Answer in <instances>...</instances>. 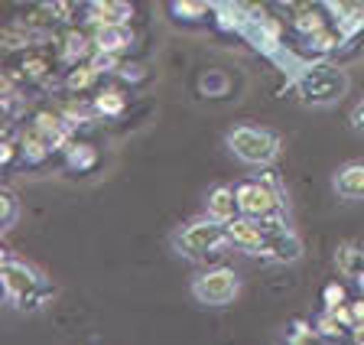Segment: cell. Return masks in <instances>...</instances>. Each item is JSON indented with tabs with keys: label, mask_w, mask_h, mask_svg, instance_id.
<instances>
[{
	"label": "cell",
	"mask_w": 364,
	"mask_h": 345,
	"mask_svg": "<svg viewBox=\"0 0 364 345\" xmlns=\"http://www.w3.org/2000/svg\"><path fill=\"white\" fill-rule=\"evenodd\" d=\"M91 53H95V39L85 36L82 30H72V33L65 36L62 55H65L68 65H75V62H82V59H91Z\"/></svg>",
	"instance_id": "4fadbf2b"
},
{
	"label": "cell",
	"mask_w": 364,
	"mask_h": 345,
	"mask_svg": "<svg viewBox=\"0 0 364 345\" xmlns=\"http://www.w3.org/2000/svg\"><path fill=\"white\" fill-rule=\"evenodd\" d=\"M283 4H296V0H283Z\"/></svg>",
	"instance_id": "836d02e7"
},
{
	"label": "cell",
	"mask_w": 364,
	"mask_h": 345,
	"mask_svg": "<svg viewBox=\"0 0 364 345\" xmlns=\"http://www.w3.org/2000/svg\"><path fill=\"white\" fill-rule=\"evenodd\" d=\"M20 154H23V163H26V166H43V163L53 156V147L46 144V137L36 131V127H33V131L23 137Z\"/></svg>",
	"instance_id": "7c38bea8"
},
{
	"label": "cell",
	"mask_w": 364,
	"mask_h": 345,
	"mask_svg": "<svg viewBox=\"0 0 364 345\" xmlns=\"http://www.w3.org/2000/svg\"><path fill=\"white\" fill-rule=\"evenodd\" d=\"M237 212V196L235 189H228V186H218V189H212V196H208V218H215V222H231Z\"/></svg>",
	"instance_id": "8fae6325"
},
{
	"label": "cell",
	"mask_w": 364,
	"mask_h": 345,
	"mask_svg": "<svg viewBox=\"0 0 364 345\" xmlns=\"http://www.w3.org/2000/svg\"><path fill=\"white\" fill-rule=\"evenodd\" d=\"M228 228L225 222H215V218H205V222H192L179 231V245L182 254H189V258H205V254H215L228 245Z\"/></svg>",
	"instance_id": "6da1fadb"
},
{
	"label": "cell",
	"mask_w": 364,
	"mask_h": 345,
	"mask_svg": "<svg viewBox=\"0 0 364 345\" xmlns=\"http://www.w3.org/2000/svg\"><path fill=\"white\" fill-rule=\"evenodd\" d=\"M124 95L117 92V88H105V92H98L95 95V101H91V111L98 117H117V115H124Z\"/></svg>",
	"instance_id": "5bb4252c"
},
{
	"label": "cell",
	"mask_w": 364,
	"mask_h": 345,
	"mask_svg": "<svg viewBox=\"0 0 364 345\" xmlns=\"http://www.w3.org/2000/svg\"><path fill=\"white\" fill-rule=\"evenodd\" d=\"M228 144L244 163H270L277 156V137L264 127H250V124L235 127L228 134Z\"/></svg>",
	"instance_id": "7a4b0ae2"
},
{
	"label": "cell",
	"mask_w": 364,
	"mask_h": 345,
	"mask_svg": "<svg viewBox=\"0 0 364 345\" xmlns=\"http://www.w3.org/2000/svg\"><path fill=\"white\" fill-rule=\"evenodd\" d=\"M293 23H296V30H299V33H306V36H312V33H318V30H322V16H318L316 10H306V14H299V16H296Z\"/></svg>",
	"instance_id": "d6986e66"
},
{
	"label": "cell",
	"mask_w": 364,
	"mask_h": 345,
	"mask_svg": "<svg viewBox=\"0 0 364 345\" xmlns=\"http://www.w3.org/2000/svg\"><path fill=\"white\" fill-rule=\"evenodd\" d=\"M26 4H43V0H26Z\"/></svg>",
	"instance_id": "d6a6232c"
},
{
	"label": "cell",
	"mask_w": 364,
	"mask_h": 345,
	"mask_svg": "<svg viewBox=\"0 0 364 345\" xmlns=\"http://www.w3.org/2000/svg\"><path fill=\"white\" fill-rule=\"evenodd\" d=\"M237 290H241L237 274L228 267L208 270V274L196 277V284H192V293H196L202 303H208V307H228V303L237 297Z\"/></svg>",
	"instance_id": "3957f363"
},
{
	"label": "cell",
	"mask_w": 364,
	"mask_h": 345,
	"mask_svg": "<svg viewBox=\"0 0 364 345\" xmlns=\"http://www.w3.org/2000/svg\"><path fill=\"white\" fill-rule=\"evenodd\" d=\"M88 62H91V69L98 72V75H105V72H117V69H121V53H105V49H95Z\"/></svg>",
	"instance_id": "ac0fdd59"
},
{
	"label": "cell",
	"mask_w": 364,
	"mask_h": 345,
	"mask_svg": "<svg viewBox=\"0 0 364 345\" xmlns=\"http://www.w3.org/2000/svg\"><path fill=\"white\" fill-rule=\"evenodd\" d=\"M205 10V0H169V14L176 20H202Z\"/></svg>",
	"instance_id": "e0dca14e"
},
{
	"label": "cell",
	"mask_w": 364,
	"mask_h": 345,
	"mask_svg": "<svg viewBox=\"0 0 364 345\" xmlns=\"http://www.w3.org/2000/svg\"><path fill=\"white\" fill-rule=\"evenodd\" d=\"M351 316H355V322H361V319H364V299L351 303Z\"/></svg>",
	"instance_id": "f546056e"
},
{
	"label": "cell",
	"mask_w": 364,
	"mask_h": 345,
	"mask_svg": "<svg viewBox=\"0 0 364 345\" xmlns=\"http://www.w3.org/2000/svg\"><path fill=\"white\" fill-rule=\"evenodd\" d=\"M91 39H95V49H105V53H124L134 43L127 26H121V23H98L95 33H91Z\"/></svg>",
	"instance_id": "ba28073f"
},
{
	"label": "cell",
	"mask_w": 364,
	"mask_h": 345,
	"mask_svg": "<svg viewBox=\"0 0 364 345\" xmlns=\"http://www.w3.org/2000/svg\"><path fill=\"white\" fill-rule=\"evenodd\" d=\"M46 72H49V65H46L43 59H26V62H23V75L30 78V82H39V78H46Z\"/></svg>",
	"instance_id": "603a6c76"
},
{
	"label": "cell",
	"mask_w": 364,
	"mask_h": 345,
	"mask_svg": "<svg viewBox=\"0 0 364 345\" xmlns=\"http://www.w3.org/2000/svg\"><path fill=\"white\" fill-rule=\"evenodd\" d=\"M117 75L127 78V82H140V78H144L146 72L140 69V65H121V69H117Z\"/></svg>",
	"instance_id": "83f0119b"
},
{
	"label": "cell",
	"mask_w": 364,
	"mask_h": 345,
	"mask_svg": "<svg viewBox=\"0 0 364 345\" xmlns=\"http://www.w3.org/2000/svg\"><path fill=\"white\" fill-rule=\"evenodd\" d=\"M7 261H10V254H7V248L0 245V267H4V264H7Z\"/></svg>",
	"instance_id": "1f68e13d"
},
{
	"label": "cell",
	"mask_w": 364,
	"mask_h": 345,
	"mask_svg": "<svg viewBox=\"0 0 364 345\" xmlns=\"http://www.w3.org/2000/svg\"><path fill=\"white\" fill-rule=\"evenodd\" d=\"M14 222H16V199L7 189H0V225L7 228V225H14Z\"/></svg>",
	"instance_id": "ffe728a7"
},
{
	"label": "cell",
	"mask_w": 364,
	"mask_h": 345,
	"mask_svg": "<svg viewBox=\"0 0 364 345\" xmlns=\"http://www.w3.org/2000/svg\"><path fill=\"white\" fill-rule=\"evenodd\" d=\"M316 326H318V336H328V339L341 336V322H338V319H335V316H332V313H328V309H326V316H322V319H318V322H316Z\"/></svg>",
	"instance_id": "7402d4cb"
},
{
	"label": "cell",
	"mask_w": 364,
	"mask_h": 345,
	"mask_svg": "<svg viewBox=\"0 0 364 345\" xmlns=\"http://www.w3.org/2000/svg\"><path fill=\"white\" fill-rule=\"evenodd\" d=\"M306 339H312V329L306 326L303 319L293 322V332H289V342H306Z\"/></svg>",
	"instance_id": "484cf974"
},
{
	"label": "cell",
	"mask_w": 364,
	"mask_h": 345,
	"mask_svg": "<svg viewBox=\"0 0 364 345\" xmlns=\"http://www.w3.org/2000/svg\"><path fill=\"white\" fill-rule=\"evenodd\" d=\"M241 14H235V10H218V26L221 30H241Z\"/></svg>",
	"instance_id": "d4e9b609"
},
{
	"label": "cell",
	"mask_w": 364,
	"mask_h": 345,
	"mask_svg": "<svg viewBox=\"0 0 364 345\" xmlns=\"http://www.w3.org/2000/svg\"><path fill=\"white\" fill-rule=\"evenodd\" d=\"M335 189L345 199H364V163H348L338 169L335 176Z\"/></svg>",
	"instance_id": "9c48e42d"
},
{
	"label": "cell",
	"mask_w": 364,
	"mask_h": 345,
	"mask_svg": "<svg viewBox=\"0 0 364 345\" xmlns=\"http://www.w3.org/2000/svg\"><path fill=\"white\" fill-rule=\"evenodd\" d=\"M351 127H355V131H364V101H358V107L351 111Z\"/></svg>",
	"instance_id": "f1b7e54d"
},
{
	"label": "cell",
	"mask_w": 364,
	"mask_h": 345,
	"mask_svg": "<svg viewBox=\"0 0 364 345\" xmlns=\"http://www.w3.org/2000/svg\"><path fill=\"white\" fill-rule=\"evenodd\" d=\"M14 160H16V147L10 144V140H0V169L10 166Z\"/></svg>",
	"instance_id": "4316f807"
},
{
	"label": "cell",
	"mask_w": 364,
	"mask_h": 345,
	"mask_svg": "<svg viewBox=\"0 0 364 345\" xmlns=\"http://www.w3.org/2000/svg\"><path fill=\"white\" fill-rule=\"evenodd\" d=\"M322 299H326V309H335L345 303V287L341 284H328L326 293H322Z\"/></svg>",
	"instance_id": "cb8c5ba5"
},
{
	"label": "cell",
	"mask_w": 364,
	"mask_h": 345,
	"mask_svg": "<svg viewBox=\"0 0 364 345\" xmlns=\"http://www.w3.org/2000/svg\"><path fill=\"white\" fill-rule=\"evenodd\" d=\"M202 92H208V95H225L228 92V78L221 75V72H208V75H202Z\"/></svg>",
	"instance_id": "44dd1931"
},
{
	"label": "cell",
	"mask_w": 364,
	"mask_h": 345,
	"mask_svg": "<svg viewBox=\"0 0 364 345\" xmlns=\"http://www.w3.org/2000/svg\"><path fill=\"white\" fill-rule=\"evenodd\" d=\"M62 156H65V166L72 169V173H91L95 163H98V150L91 144H85V140H72V144L62 150Z\"/></svg>",
	"instance_id": "30bf717a"
},
{
	"label": "cell",
	"mask_w": 364,
	"mask_h": 345,
	"mask_svg": "<svg viewBox=\"0 0 364 345\" xmlns=\"http://www.w3.org/2000/svg\"><path fill=\"white\" fill-rule=\"evenodd\" d=\"M0 277H4V287H7V299H14L16 307H20L23 299H30L33 293L43 287V280L36 277V270L26 267L23 261H14V258L0 267Z\"/></svg>",
	"instance_id": "8992f818"
},
{
	"label": "cell",
	"mask_w": 364,
	"mask_h": 345,
	"mask_svg": "<svg viewBox=\"0 0 364 345\" xmlns=\"http://www.w3.org/2000/svg\"><path fill=\"white\" fill-rule=\"evenodd\" d=\"M355 342H364V326L361 322H355Z\"/></svg>",
	"instance_id": "4dcf8cb0"
},
{
	"label": "cell",
	"mask_w": 364,
	"mask_h": 345,
	"mask_svg": "<svg viewBox=\"0 0 364 345\" xmlns=\"http://www.w3.org/2000/svg\"><path fill=\"white\" fill-rule=\"evenodd\" d=\"M95 78H98V72L91 69V62H75V65L68 69V75H65V88L72 95L88 92L91 85H95Z\"/></svg>",
	"instance_id": "9a60e30c"
},
{
	"label": "cell",
	"mask_w": 364,
	"mask_h": 345,
	"mask_svg": "<svg viewBox=\"0 0 364 345\" xmlns=\"http://www.w3.org/2000/svg\"><path fill=\"white\" fill-rule=\"evenodd\" d=\"M228 238H231V245L241 248V251H250V254L264 251V228L257 225V218H247V215L228 222Z\"/></svg>",
	"instance_id": "52a82bcc"
},
{
	"label": "cell",
	"mask_w": 364,
	"mask_h": 345,
	"mask_svg": "<svg viewBox=\"0 0 364 345\" xmlns=\"http://www.w3.org/2000/svg\"><path fill=\"white\" fill-rule=\"evenodd\" d=\"M235 196H237V212L247 215V218H257V222L280 208V196L264 183H241L235 189Z\"/></svg>",
	"instance_id": "5b68a950"
},
{
	"label": "cell",
	"mask_w": 364,
	"mask_h": 345,
	"mask_svg": "<svg viewBox=\"0 0 364 345\" xmlns=\"http://www.w3.org/2000/svg\"><path fill=\"white\" fill-rule=\"evenodd\" d=\"M299 88L309 101H335L345 92V75L332 65H312L303 78H299Z\"/></svg>",
	"instance_id": "277c9868"
},
{
	"label": "cell",
	"mask_w": 364,
	"mask_h": 345,
	"mask_svg": "<svg viewBox=\"0 0 364 345\" xmlns=\"http://www.w3.org/2000/svg\"><path fill=\"white\" fill-rule=\"evenodd\" d=\"M335 264H338V270H341L345 277L358 280V277L364 274V251H358V248L345 245V248H338V254H335Z\"/></svg>",
	"instance_id": "2e32d148"
},
{
	"label": "cell",
	"mask_w": 364,
	"mask_h": 345,
	"mask_svg": "<svg viewBox=\"0 0 364 345\" xmlns=\"http://www.w3.org/2000/svg\"><path fill=\"white\" fill-rule=\"evenodd\" d=\"M0 228H4V225H0Z\"/></svg>",
	"instance_id": "e575fe53"
}]
</instances>
